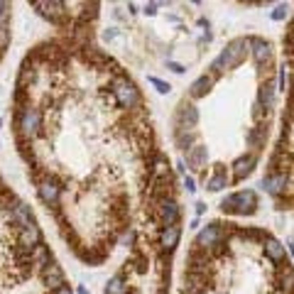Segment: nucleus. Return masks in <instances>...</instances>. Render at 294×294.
<instances>
[{"label": "nucleus", "mask_w": 294, "mask_h": 294, "mask_svg": "<svg viewBox=\"0 0 294 294\" xmlns=\"http://www.w3.org/2000/svg\"><path fill=\"white\" fill-rule=\"evenodd\" d=\"M34 7H39V12L47 17V20H52L54 25H59L61 20H64V15H66V2H59V0H52V2H32Z\"/></svg>", "instance_id": "10"}, {"label": "nucleus", "mask_w": 294, "mask_h": 294, "mask_svg": "<svg viewBox=\"0 0 294 294\" xmlns=\"http://www.w3.org/2000/svg\"><path fill=\"white\" fill-rule=\"evenodd\" d=\"M277 84H280V91H287V84H290V71H287V64H282V66H280Z\"/></svg>", "instance_id": "25"}, {"label": "nucleus", "mask_w": 294, "mask_h": 294, "mask_svg": "<svg viewBox=\"0 0 294 294\" xmlns=\"http://www.w3.org/2000/svg\"><path fill=\"white\" fill-rule=\"evenodd\" d=\"M106 294H128V285H125V277L123 275H116L108 280L106 285Z\"/></svg>", "instance_id": "24"}, {"label": "nucleus", "mask_w": 294, "mask_h": 294, "mask_svg": "<svg viewBox=\"0 0 294 294\" xmlns=\"http://www.w3.org/2000/svg\"><path fill=\"white\" fill-rule=\"evenodd\" d=\"M111 96L120 108H140V91L125 76H116L111 84Z\"/></svg>", "instance_id": "4"}, {"label": "nucleus", "mask_w": 294, "mask_h": 294, "mask_svg": "<svg viewBox=\"0 0 294 294\" xmlns=\"http://www.w3.org/2000/svg\"><path fill=\"white\" fill-rule=\"evenodd\" d=\"M167 66H169V69H172L174 74H184V66H181V64H176V61H169Z\"/></svg>", "instance_id": "32"}, {"label": "nucleus", "mask_w": 294, "mask_h": 294, "mask_svg": "<svg viewBox=\"0 0 294 294\" xmlns=\"http://www.w3.org/2000/svg\"><path fill=\"white\" fill-rule=\"evenodd\" d=\"M179 204H176V199H162L159 204H157V216H159V221L164 223V226H176L179 223Z\"/></svg>", "instance_id": "9"}, {"label": "nucleus", "mask_w": 294, "mask_h": 294, "mask_svg": "<svg viewBox=\"0 0 294 294\" xmlns=\"http://www.w3.org/2000/svg\"><path fill=\"white\" fill-rule=\"evenodd\" d=\"M149 84L157 88L159 93H169V88H172L169 84H164V81H159V79H154V76H149Z\"/></svg>", "instance_id": "28"}, {"label": "nucleus", "mask_w": 294, "mask_h": 294, "mask_svg": "<svg viewBox=\"0 0 294 294\" xmlns=\"http://www.w3.org/2000/svg\"><path fill=\"white\" fill-rule=\"evenodd\" d=\"M228 184H231V176H228V172H226L223 167H218V169H216V174L206 181L208 191H221V189H226Z\"/></svg>", "instance_id": "22"}, {"label": "nucleus", "mask_w": 294, "mask_h": 294, "mask_svg": "<svg viewBox=\"0 0 294 294\" xmlns=\"http://www.w3.org/2000/svg\"><path fill=\"white\" fill-rule=\"evenodd\" d=\"M255 164H258V154H243V157H238L233 162V181H240V179H245V176L250 174L253 169H255Z\"/></svg>", "instance_id": "11"}, {"label": "nucleus", "mask_w": 294, "mask_h": 294, "mask_svg": "<svg viewBox=\"0 0 294 294\" xmlns=\"http://www.w3.org/2000/svg\"><path fill=\"white\" fill-rule=\"evenodd\" d=\"M37 194L47 206H57L59 196H61V186L52 176H44V179H37Z\"/></svg>", "instance_id": "6"}, {"label": "nucleus", "mask_w": 294, "mask_h": 294, "mask_svg": "<svg viewBox=\"0 0 294 294\" xmlns=\"http://www.w3.org/2000/svg\"><path fill=\"white\" fill-rule=\"evenodd\" d=\"M79 294H88V290L86 287H79Z\"/></svg>", "instance_id": "36"}, {"label": "nucleus", "mask_w": 294, "mask_h": 294, "mask_svg": "<svg viewBox=\"0 0 294 294\" xmlns=\"http://www.w3.org/2000/svg\"><path fill=\"white\" fill-rule=\"evenodd\" d=\"M133 240H135V231L128 228V231L123 233V245H133Z\"/></svg>", "instance_id": "30"}, {"label": "nucleus", "mask_w": 294, "mask_h": 294, "mask_svg": "<svg viewBox=\"0 0 294 294\" xmlns=\"http://www.w3.org/2000/svg\"><path fill=\"white\" fill-rule=\"evenodd\" d=\"M290 250H292V258H294V243H290Z\"/></svg>", "instance_id": "37"}, {"label": "nucleus", "mask_w": 294, "mask_h": 294, "mask_svg": "<svg viewBox=\"0 0 294 294\" xmlns=\"http://www.w3.org/2000/svg\"><path fill=\"white\" fill-rule=\"evenodd\" d=\"M204 211H206V206H204V204H196V213H199V216H201Z\"/></svg>", "instance_id": "35"}, {"label": "nucleus", "mask_w": 294, "mask_h": 294, "mask_svg": "<svg viewBox=\"0 0 294 294\" xmlns=\"http://www.w3.org/2000/svg\"><path fill=\"white\" fill-rule=\"evenodd\" d=\"M287 15H290V5H277V7L272 10V20H275V22H282Z\"/></svg>", "instance_id": "27"}, {"label": "nucleus", "mask_w": 294, "mask_h": 294, "mask_svg": "<svg viewBox=\"0 0 294 294\" xmlns=\"http://www.w3.org/2000/svg\"><path fill=\"white\" fill-rule=\"evenodd\" d=\"M265 255H267L272 263H285V260H287V258H285V245H282L280 240L270 238V235H265Z\"/></svg>", "instance_id": "17"}, {"label": "nucleus", "mask_w": 294, "mask_h": 294, "mask_svg": "<svg viewBox=\"0 0 294 294\" xmlns=\"http://www.w3.org/2000/svg\"><path fill=\"white\" fill-rule=\"evenodd\" d=\"M0 125H2V123H0Z\"/></svg>", "instance_id": "38"}, {"label": "nucleus", "mask_w": 294, "mask_h": 294, "mask_svg": "<svg viewBox=\"0 0 294 294\" xmlns=\"http://www.w3.org/2000/svg\"><path fill=\"white\" fill-rule=\"evenodd\" d=\"M154 12H157V5H154V2L145 5V15H154Z\"/></svg>", "instance_id": "33"}, {"label": "nucleus", "mask_w": 294, "mask_h": 294, "mask_svg": "<svg viewBox=\"0 0 294 294\" xmlns=\"http://www.w3.org/2000/svg\"><path fill=\"white\" fill-rule=\"evenodd\" d=\"M7 44H10V25L2 22V25H0V52H2Z\"/></svg>", "instance_id": "26"}, {"label": "nucleus", "mask_w": 294, "mask_h": 294, "mask_svg": "<svg viewBox=\"0 0 294 294\" xmlns=\"http://www.w3.org/2000/svg\"><path fill=\"white\" fill-rule=\"evenodd\" d=\"M7 12H10V2H0V25L7 20Z\"/></svg>", "instance_id": "31"}, {"label": "nucleus", "mask_w": 294, "mask_h": 294, "mask_svg": "<svg viewBox=\"0 0 294 294\" xmlns=\"http://www.w3.org/2000/svg\"><path fill=\"white\" fill-rule=\"evenodd\" d=\"M42 280H44V285H47L49 290L57 292L59 287H64V270H61L57 263L44 265V267H42Z\"/></svg>", "instance_id": "12"}, {"label": "nucleus", "mask_w": 294, "mask_h": 294, "mask_svg": "<svg viewBox=\"0 0 294 294\" xmlns=\"http://www.w3.org/2000/svg\"><path fill=\"white\" fill-rule=\"evenodd\" d=\"M184 162H186V167H189V169H194V172H201V169L206 167V162H208V149H206V145L196 143L194 147H189V149H186V157H184Z\"/></svg>", "instance_id": "8"}, {"label": "nucleus", "mask_w": 294, "mask_h": 294, "mask_svg": "<svg viewBox=\"0 0 294 294\" xmlns=\"http://www.w3.org/2000/svg\"><path fill=\"white\" fill-rule=\"evenodd\" d=\"M285 184H287V176H285V174H275V172H270V174L263 179L265 191H270L272 196L282 194V191H285Z\"/></svg>", "instance_id": "18"}, {"label": "nucleus", "mask_w": 294, "mask_h": 294, "mask_svg": "<svg viewBox=\"0 0 294 294\" xmlns=\"http://www.w3.org/2000/svg\"><path fill=\"white\" fill-rule=\"evenodd\" d=\"M250 39V54L258 61V66H265L272 61V44L263 37H248Z\"/></svg>", "instance_id": "7"}, {"label": "nucleus", "mask_w": 294, "mask_h": 294, "mask_svg": "<svg viewBox=\"0 0 294 294\" xmlns=\"http://www.w3.org/2000/svg\"><path fill=\"white\" fill-rule=\"evenodd\" d=\"M39 243H42V231L37 228V223L29 226V228H17V245L22 250H32Z\"/></svg>", "instance_id": "13"}, {"label": "nucleus", "mask_w": 294, "mask_h": 294, "mask_svg": "<svg viewBox=\"0 0 294 294\" xmlns=\"http://www.w3.org/2000/svg\"><path fill=\"white\" fill-rule=\"evenodd\" d=\"M223 240H226V228H223L221 223H211V226H206L204 231L196 235V245H199L201 250L216 248V245H221Z\"/></svg>", "instance_id": "5"}, {"label": "nucleus", "mask_w": 294, "mask_h": 294, "mask_svg": "<svg viewBox=\"0 0 294 294\" xmlns=\"http://www.w3.org/2000/svg\"><path fill=\"white\" fill-rule=\"evenodd\" d=\"M54 294H74V292H71V287H69V285H64V287H59Z\"/></svg>", "instance_id": "34"}, {"label": "nucleus", "mask_w": 294, "mask_h": 294, "mask_svg": "<svg viewBox=\"0 0 294 294\" xmlns=\"http://www.w3.org/2000/svg\"><path fill=\"white\" fill-rule=\"evenodd\" d=\"M277 277H280V285L285 287V292L294 294V267L287 260H285V265L277 267Z\"/></svg>", "instance_id": "21"}, {"label": "nucleus", "mask_w": 294, "mask_h": 294, "mask_svg": "<svg viewBox=\"0 0 294 294\" xmlns=\"http://www.w3.org/2000/svg\"><path fill=\"white\" fill-rule=\"evenodd\" d=\"M179 128H186V130H194L196 125H199V111H196V106L194 103H181L179 106Z\"/></svg>", "instance_id": "14"}, {"label": "nucleus", "mask_w": 294, "mask_h": 294, "mask_svg": "<svg viewBox=\"0 0 294 294\" xmlns=\"http://www.w3.org/2000/svg\"><path fill=\"white\" fill-rule=\"evenodd\" d=\"M176 145L181 149H189V147L196 145V133L194 130H186V128H176Z\"/></svg>", "instance_id": "23"}, {"label": "nucleus", "mask_w": 294, "mask_h": 294, "mask_svg": "<svg viewBox=\"0 0 294 294\" xmlns=\"http://www.w3.org/2000/svg\"><path fill=\"white\" fill-rule=\"evenodd\" d=\"M258 103L263 106L265 111L275 108V84H272V79H267L263 86H260V93H258Z\"/></svg>", "instance_id": "20"}, {"label": "nucleus", "mask_w": 294, "mask_h": 294, "mask_svg": "<svg viewBox=\"0 0 294 294\" xmlns=\"http://www.w3.org/2000/svg\"><path fill=\"white\" fill-rule=\"evenodd\" d=\"M250 54V39L248 37H238V39H231L228 44H226V49L216 57V61L211 64V74L213 76H218L221 71H226V69H235L243 59Z\"/></svg>", "instance_id": "1"}, {"label": "nucleus", "mask_w": 294, "mask_h": 294, "mask_svg": "<svg viewBox=\"0 0 294 294\" xmlns=\"http://www.w3.org/2000/svg\"><path fill=\"white\" fill-rule=\"evenodd\" d=\"M179 235H181V228L179 226H162L159 231V248L172 253L176 245H179Z\"/></svg>", "instance_id": "15"}, {"label": "nucleus", "mask_w": 294, "mask_h": 294, "mask_svg": "<svg viewBox=\"0 0 294 294\" xmlns=\"http://www.w3.org/2000/svg\"><path fill=\"white\" fill-rule=\"evenodd\" d=\"M216 79H218V76H213V74H204V76H199V79L191 84V88H189V96H191V98H204L206 93L211 91V86L216 84Z\"/></svg>", "instance_id": "16"}, {"label": "nucleus", "mask_w": 294, "mask_h": 294, "mask_svg": "<svg viewBox=\"0 0 294 294\" xmlns=\"http://www.w3.org/2000/svg\"><path fill=\"white\" fill-rule=\"evenodd\" d=\"M206 287V277L199 272H186L184 280V294H201Z\"/></svg>", "instance_id": "19"}, {"label": "nucleus", "mask_w": 294, "mask_h": 294, "mask_svg": "<svg viewBox=\"0 0 294 294\" xmlns=\"http://www.w3.org/2000/svg\"><path fill=\"white\" fill-rule=\"evenodd\" d=\"M184 189H186L189 194H194V191H196V181H194L191 176H184Z\"/></svg>", "instance_id": "29"}, {"label": "nucleus", "mask_w": 294, "mask_h": 294, "mask_svg": "<svg viewBox=\"0 0 294 294\" xmlns=\"http://www.w3.org/2000/svg\"><path fill=\"white\" fill-rule=\"evenodd\" d=\"M15 123H17V138L20 140H32L39 135V128H42V113L39 108L34 106H22L15 116Z\"/></svg>", "instance_id": "3"}, {"label": "nucleus", "mask_w": 294, "mask_h": 294, "mask_svg": "<svg viewBox=\"0 0 294 294\" xmlns=\"http://www.w3.org/2000/svg\"><path fill=\"white\" fill-rule=\"evenodd\" d=\"M221 211L223 213H238V216H253L258 211V194L253 189L235 191L221 201Z\"/></svg>", "instance_id": "2"}]
</instances>
